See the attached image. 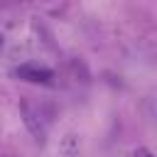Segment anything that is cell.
<instances>
[{"label": "cell", "mask_w": 157, "mask_h": 157, "mask_svg": "<svg viewBox=\"0 0 157 157\" xmlns=\"http://www.w3.org/2000/svg\"><path fill=\"white\" fill-rule=\"evenodd\" d=\"M132 157H155V155H152L147 147H137V150L132 152Z\"/></svg>", "instance_id": "cell-6"}, {"label": "cell", "mask_w": 157, "mask_h": 157, "mask_svg": "<svg viewBox=\"0 0 157 157\" xmlns=\"http://www.w3.org/2000/svg\"><path fill=\"white\" fill-rule=\"evenodd\" d=\"M69 71H71V78H76L78 83H83V86L91 83V71H88V66H86V61L81 56L69 59Z\"/></svg>", "instance_id": "cell-3"}, {"label": "cell", "mask_w": 157, "mask_h": 157, "mask_svg": "<svg viewBox=\"0 0 157 157\" xmlns=\"http://www.w3.org/2000/svg\"><path fill=\"white\" fill-rule=\"evenodd\" d=\"M7 157H10V155H7Z\"/></svg>", "instance_id": "cell-8"}, {"label": "cell", "mask_w": 157, "mask_h": 157, "mask_svg": "<svg viewBox=\"0 0 157 157\" xmlns=\"http://www.w3.org/2000/svg\"><path fill=\"white\" fill-rule=\"evenodd\" d=\"M37 5L49 15H64L66 10V0H37Z\"/></svg>", "instance_id": "cell-4"}, {"label": "cell", "mask_w": 157, "mask_h": 157, "mask_svg": "<svg viewBox=\"0 0 157 157\" xmlns=\"http://www.w3.org/2000/svg\"><path fill=\"white\" fill-rule=\"evenodd\" d=\"M142 113L152 125H157V96H147L142 101Z\"/></svg>", "instance_id": "cell-5"}, {"label": "cell", "mask_w": 157, "mask_h": 157, "mask_svg": "<svg viewBox=\"0 0 157 157\" xmlns=\"http://www.w3.org/2000/svg\"><path fill=\"white\" fill-rule=\"evenodd\" d=\"M15 74H17V78H22V81H29V83H44V86H49L52 78H54V74H52L49 69L39 66V64H22V66L15 69Z\"/></svg>", "instance_id": "cell-2"}, {"label": "cell", "mask_w": 157, "mask_h": 157, "mask_svg": "<svg viewBox=\"0 0 157 157\" xmlns=\"http://www.w3.org/2000/svg\"><path fill=\"white\" fill-rule=\"evenodd\" d=\"M20 110H22V120H25L27 130L32 132V137H34L39 145H44V142H47V123H44V118L39 115V110L32 108L29 103H22Z\"/></svg>", "instance_id": "cell-1"}, {"label": "cell", "mask_w": 157, "mask_h": 157, "mask_svg": "<svg viewBox=\"0 0 157 157\" xmlns=\"http://www.w3.org/2000/svg\"><path fill=\"white\" fill-rule=\"evenodd\" d=\"M0 49H2V34H0Z\"/></svg>", "instance_id": "cell-7"}]
</instances>
